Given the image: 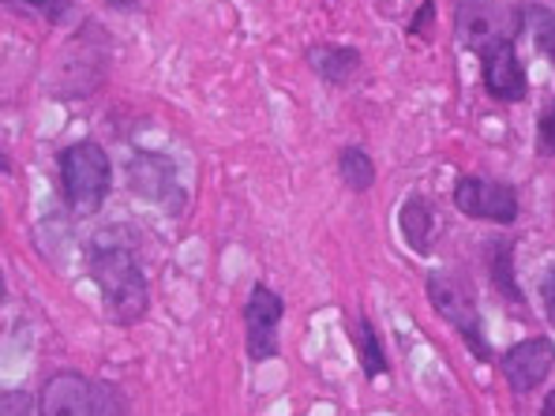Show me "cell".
Returning a JSON list of instances; mask_svg holds the SVG:
<instances>
[{
    "mask_svg": "<svg viewBox=\"0 0 555 416\" xmlns=\"http://www.w3.org/2000/svg\"><path fill=\"white\" fill-rule=\"evenodd\" d=\"M87 271L105 300V312L113 323L135 326L146 315L151 304V289H146V274L139 263V251L117 233H102L87 248Z\"/></svg>",
    "mask_w": 555,
    "mask_h": 416,
    "instance_id": "1",
    "label": "cell"
},
{
    "mask_svg": "<svg viewBox=\"0 0 555 416\" xmlns=\"http://www.w3.org/2000/svg\"><path fill=\"white\" fill-rule=\"evenodd\" d=\"M42 416H117L128 413V402L117 387L91 379L83 372H56L38 398Z\"/></svg>",
    "mask_w": 555,
    "mask_h": 416,
    "instance_id": "2",
    "label": "cell"
},
{
    "mask_svg": "<svg viewBox=\"0 0 555 416\" xmlns=\"http://www.w3.org/2000/svg\"><path fill=\"white\" fill-rule=\"evenodd\" d=\"M113 187V166L109 154L91 139L72 143L68 151H61V192L76 214H94L105 203Z\"/></svg>",
    "mask_w": 555,
    "mask_h": 416,
    "instance_id": "3",
    "label": "cell"
},
{
    "mask_svg": "<svg viewBox=\"0 0 555 416\" xmlns=\"http://www.w3.org/2000/svg\"><path fill=\"white\" fill-rule=\"evenodd\" d=\"M428 300L439 312V320H447L454 330H459V338L469 346V353L488 356V341H485V330H480L477 300H473V289L459 274L431 271L428 274Z\"/></svg>",
    "mask_w": 555,
    "mask_h": 416,
    "instance_id": "4",
    "label": "cell"
},
{
    "mask_svg": "<svg viewBox=\"0 0 555 416\" xmlns=\"http://www.w3.org/2000/svg\"><path fill=\"white\" fill-rule=\"evenodd\" d=\"M518 20L503 0H459V12H454V30H459L462 46L473 53H485L488 46L514 38Z\"/></svg>",
    "mask_w": 555,
    "mask_h": 416,
    "instance_id": "5",
    "label": "cell"
},
{
    "mask_svg": "<svg viewBox=\"0 0 555 416\" xmlns=\"http://www.w3.org/2000/svg\"><path fill=\"white\" fill-rule=\"evenodd\" d=\"M128 187L146 203H158L169 214H181L184 192H181V173H177V161L169 154L143 151L128 161Z\"/></svg>",
    "mask_w": 555,
    "mask_h": 416,
    "instance_id": "6",
    "label": "cell"
},
{
    "mask_svg": "<svg viewBox=\"0 0 555 416\" xmlns=\"http://www.w3.org/2000/svg\"><path fill=\"white\" fill-rule=\"evenodd\" d=\"M285 304L271 285H256L244 300V346L251 364H263L278 356V326H282Z\"/></svg>",
    "mask_w": 555,
    "mask_h": 416,
    "instance_id": "7",
    "label": "cell"
},
{
    "mask_svg": "<svg viewBox=\"0 0 555 416\" xmlns=\"http://www.w3.org/2000/svg\"><path fill=\"white\" fill-rule=\"evenodd\" d=\"M454 207L477 222L511 225L518 218V192L511 184L485 181V177H462L454 187Z\"/></svg>",
    "mask_w": 555,
    "mask_h": 416,
    "instance_id": "8",
    "label": "cell"
},
{
    "mask_svg": "<svg viewBox=\"0 0 555 416\" xmlns=\"http://www.w3.org/2000/svg\"><path fill=\"white\" fill-rule=\"evenodd\" d=\"M480 79H485V91L495 102H521L529 94V76L526 64L518 61L514 38H503V42L488 46L480 53Z\"/></svg>",
    "mask_w": 555,
    "mask_h": 416,
    "instance_id": "9",
    "label": "cell"
},
{
    "mask_svg": "<svg viewBox=\"0 0 555 416\" xmlns=\"http://www.w3.org/2000/svg\"><path fill=\"white\" fill-rule=\"evenodd\" d=\"M555 372V346L548 338H526L507 349L503 375H507L514 394H533L544 379Z\"/></svg>",
    "mask_w": 555,
    "mask_h": 416,
    "instance_id": "10",
    "label": "cell"
},
{
    "mask_svg": "<svg viewBox=\"0 0 555 416\" xmlns=\"http://www.w3.org/2000/svg\"><path fill=\"white\" fill-rule=\"evenodd\" d=\"M308 68H312L323 83L346 87L349 79L361 72V53H357L353 46H334V42L312 46V49H308Z\"/></svg>",
    "mask_w": 555,
    "mask_h": 416,
    "instance_id": "11",
    "label": "cell"
},
{
    "mask_svg": "<svg viewBox=\"0 0 555 416\" xmlns=\"http://www.w3.org/2000/svg\"><path fill=\"white\" fill-rule=\"evenodd\" d=\"M431 225H436V218H431V203L424 199L421 192H410L402 203V210H398V230H402L405 244H410L413 251H428Z\"/></svg>",
    "mask_w": 555,
    "mask_h": 416,
    "instance_id": "12",
    "label": "cell"
},
{
    "mask_svg": "<svg viewBox=\"0 0 555 416\" xmlns=\"http://www.w3.org/2000/svg\"><path fill=\"white\" fill-rule=\"evenodd\" d=\"M349 338H353V346H357V361H361L364 375H369V379H379V375L387 372V353H383L375 326L369 320H357L349 326Z\"/></svg>",
    "mask_w": 555,
    "mask_h": 416,
    "instance_id": "13",
    "label": "cell"
},
{
    "mask_svg": "<svg viewBox=\"0 0 555 416\" xmlns=\"http://www.w3.org/2000/svg\"><path fill=\"white\" fill-rule=\"evenodd\" d=\"M488 271H492V282L495 289L503 292L514 304H521V289L514 282V248L511 240H492L488 244Z\"/></svg>",
    "mask_w": 555,
    "mask_h": 416,
    "instance_id": "14",
    "label": "cell"
},
{
    "mask_svg": "<svg viewBox=\"0 0 555 416\" xmlns=\"http://www.w3.org/2000/svg\"><path fill=\"white\" fill-rule=\"evenodd\" d=\"M338 177L349 192H369V187L375 184V161L361 151V146H341Z\"/></svg>",
    "mask_w": 555,
    "mask_h": 416,
    "instance_id": "15",
    "label": "cell"
},
{
    "mask_svg": "<svg viewBox=\"0 0 555 416\" xmlns=\"http://www.w3.org/2000/svg\"><path fill=\"white\" fill-rule=\"evenodd\" d=\"M521 20H526L529 35H533L537 53H541L544 61H548L552 68H555V12H548V8H541V4H533V8H526V12H521Z\"/></svg>",
    "mask_w": 555,
    "mask_h": 416,
    "instance_id": "16",
    "label": "cell"
},
{
    "mask_svg": "<svg viewBox=\"0 0 555 416\" xmlns=\"http://www.w3.org/2000/svg\"><path fill=\"white\" fill-rule=\"evenodd\" d=\"M537 151L555 158V102L544 105L541 120H537Z\"/></svg>",
    "mask_w": 555,
    "mask_h": 416,
    "instance_id": "17",
    "label": "cell"
},
{
    "mask_svg": "<svg viewBox=\"0 0 555 416\" xmlns=\"http://www.w3.org/2000/svg\"><path fill=\"white\" fill-rule=\"evenodd\" d=\"M8 4H23V8H30V12L46 15L49 23H61L64 15H68L72 0H8Z\"/></svg>",
    "mask_w": 555,
    "mask_h": 416,
    "instance_id": "18",
    "label": "cell"
},
{
    "mask_svg": "<svg viewBox=\"0 0 555 416\" xmlns=\"http://www.w3.org/2000/svg\"><path fill=\"white\" fill-rule=\"evenodd\" d=\"M431 23H436V0H424V4H421V12H416L413 20H410V35L428 38Z\"/></svg>",
    "mask_w": 555,
    "mask_h": 416,
    "instance_id": "19",
    "label": "cell"
},
{
    "mask_svg": "<svg viewBox=\"0 0 555 416\" xmlns=\"http://www.w3.org/2000/svg\"><path fill=\"white\" fill-rule=\"evenodd\" d=\"M541 297H544V312H548V320L555 323V271L544 277V285H541Z\"/></svg>",
    "mask_w": 555,
    "mask_h": 416,
    "instance_id": "20",
    "label": "cell"
},
{
    "mask_svg": "<svg viewBox=\"0 0 555 416\" xmlns=\"http://www.w3.org/2000/svg\"><path fill=\"white\" fill-rule=\"evenodd\" d=\"M113 8H117V12H132V8L139 4V0H109Z\"/></svg>",
    "mask_w": 555,
    "mask_h": 416,
    "instance_id": "21",
    "label": "cell"
},
{
    "mask_svg": "<svg viewBox=\"0 0 555 416\" xmlns=\"http://www.w3.org/2000/svg\"><path fill=\"white\" fill-rule=\"evenodd\" d=\"M541 413H544V416H555V390H552V394H548V398H544Z\"/></svg>",
    "mask_w": 555,
    "mask_h": 416,
    "instance_id": "22",
    "label": "cell"
}]
</instances>
